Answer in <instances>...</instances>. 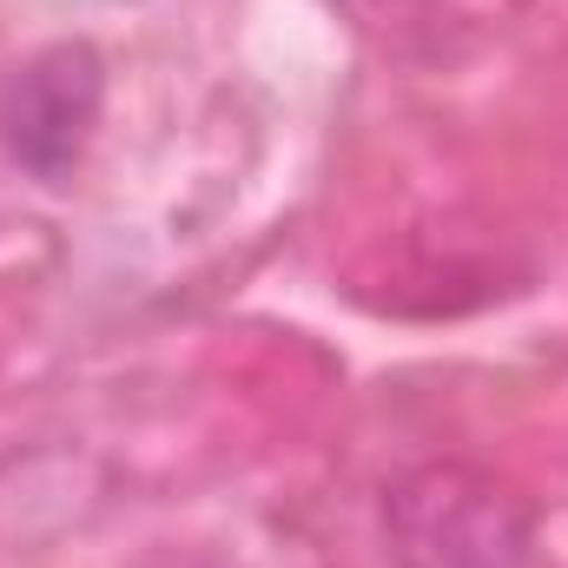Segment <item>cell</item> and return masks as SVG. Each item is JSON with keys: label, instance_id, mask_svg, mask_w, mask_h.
<instances>
[{"label": "cell", "instance_id": "6da1fadb", "mask_svg": "<svg viewBox=\"0 0 568 568\" xmlns=\"http://www.w3.org/2000/svg\"><path fill=\"white\" fill-rule=\"evenodd\" d=\"M384 536L397 568H529V503L469 463H424L384 496Z\"/></svg>", "mask_w": 568, "mask_h": 568}, {"label": "cell", "instance_id": "7a4b0ae2", "mask_svg": "<svg viewBox=\"0 0 568 568\" xmlns=\"http://www.w3.org/2000/svg\"><path fill=\"white\" fill-rule=\"evenodd\" d=\"M100 106H106V67L87 40H60V47H40L27 67L7 73L0 87V145L20 172L60 185L100 126Z\"/></svg>", "mask_w": 568, "mask_h": 568}, {"label": "cell", "instance_id": "3957f363", "mask_svg": "<svg viewBox=\"0 0 568 568\" xmlns=\"http://www.w3.org/2000/svg\"><path fill=\"white\" fill-rule=\"evenodd\" d=\"M159 568H212V562H159Z\"/></svg>", "mask_w": 568, "mask_h": 568}]
</instances>
